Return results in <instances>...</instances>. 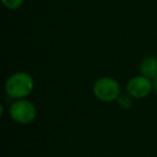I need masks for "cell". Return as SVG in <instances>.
Here are the masks:
<instances>
[{"label": "cell", "mask_w": 157, "mask_h": 157, "mask_svg": "<svg viewBox=\"0 0 157 157\" xmlns=\"http://www.w3.org/2000/svg\"><path fill=\"white\" fill-rule=\"evenodd\" d=\"M37 109L35 105L26 99H17L10 108V116L18 124H30L33 121H35Z\"/></svg>", "instance_id": "cell-3"}, {"label": "cell", "mask_w": 157, "mask_h": 157, "mask_svg": "<svg viewBox=\"0 0 157 157\" xmlns=\"http://www.w3.org/2000/svg\"><path fill=\"white\" fill-rule=\"evenodd\" d=\"M140 72L142 75L146 76V78H153L157 75V58L156 57H146L140 63Z\"/></svg>", "instance_id": "cell-5"}, {"label": "cell", "mask_w": 157, "mask_h": 157, "mask_svg": "<svg viewBox=\"0 0 157 157\" xmlns=\"http://www.w3.org/2000/svg\"><path fill=\"white\" fill-rule=\"evenodd\" d=\"M7 9L9 10H16L23 5L24 0H1Z\"/></svg>", "instance_id": "cell-7"}, {"label": "cell", "mask_w": 157, "mask_h": 157, "mask_svg": "<svg viewBox=\"0 0 157 157\" xmlns=\"http://www.w3.org/2000/svg\"><path fill=\"white\" fill-rule=\"evenodd\" d=\"M93 94L102 102H111L117 100L121 96V86L115 78L103 76L98 78L93 86Z\"/></svg>", "instance_id": "cell-2"}, {"label": "cell", "mask_w": 157, "mask_h": 157, "mask_svg": "<svg viewBox=\"0 0 157 157\" xmlns=\"http://www.w3.org/2000/svg\"><path fill=\"white\" fill-rule=\"evenodd\" d=\"M152 86H153V90L157 94V75L152 80Z\"/></svg>", "instance_id": "cell-8"}, {"label": "cell", "mask_w": 157, "mask_h": 157, "mask_svg": "<svg viewBox=\"0 0 157 157\" xmlns=\"http://www.w3.org/2000/svg\"><path fill=\"white\" fill-rule=\"evenodd\" d=\"M35 87L33 78L24 71L15 72L7 80L5 84L6 93L11 98L24 99L33 93Z\"/></svg>", "instance_id": "cell-1"}, {"label": "cell", "mask_w": 157, "mask_h": 157, "mask_svg": "<svg viewBox=\"0 0 157 157\" xmlns=\"http://www.w3.org/2000/svg\"><path fill=\"white\" fill-rule=\"evenodd\" d=\"M117 103L122 109L124 110H129L132 107V97L129 94H121V96L117 98Z\"/></svg>", "instance_id": "cell-6"}, {"label": "cell", "mask_w": 157, "mask_h": 157, "mask_svg": "<svg viewBox=\"0 0 157 157\" xmlns=\"http://www.w3.org/2000/svg\"><path fill=\"white\" fill-rule=\"evenodd\" d=\"M126 90L127 94L130 95L132 98H145L153 90L152 81H151V78H146V76L142 75V74L141 75L133 76L127 83Z\"/></svg>", "instance_id": "cell-4"}]
</instances>
